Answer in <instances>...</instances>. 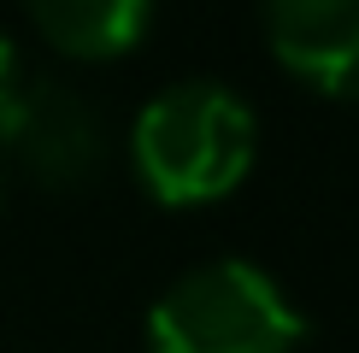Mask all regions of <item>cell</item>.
<instances>
[{"label": "cell", "mask_w": 359, "mask_h": 353, "mask_svg": "<svg viewBox=\"0 0 359 353\" xmlns=\"http://www.w3.org/2000/svg\"><path fill=\"white\" fill-rule=\"evenodd\" d=\"M265 36L283 71L336 100H359V0H283L265 12Z\"/></svg>", "instance_id": "cell-4"}, {"label": "cell", "mask_w": 359, "mask_h": 353, "mask_svg": "<svg viewBox=\"0 0 359 353\" xmlns=\"http://www.w3.org/2000/svg\"><path fill=\"white\" fill-rule=\"evenodd\" d=\"M24 77H29V65H24L18 41H12V36H0V112L12 106V95L24 88Z\"/></svg>", "instance_id": "cell-6"}, {"label": "cell", "mask_w": 359, "mask_h": 353, "mask_svg": "<svg viewBox=\"0 0 359 353\" xmlns=\"http://www.w3.org/2000/svg\"><path fill=\"white\" fill-rule=\"evenodd\" d=\"M301 306L253 259H206L147 312V353H294Z\"/></svg>", "instance_id": "cell-2"}, {"label": "cell", "mask_w": 359, "mask_h": 353, "mask_svg": "<svg viewBox=\"0 0 359 353\" xmlns=\"http://www.w3.org/2000/svg\"><path fill=\"white\" fill-rule=\"evenodd\" d=\"M259 124L253 106L224 83H171L142 106L130 130L136 176L159 206H206L224 200L253 171Z\"/></svg>", "instance_id": "cell-1"}, {"label": "cell", "mask_w": 359, "mask_h": 353, "mask_svg": "<svg viewBox=\"0 0 359 353\" xmlns=\"http://www.w3.org/2000/svg\"><path fill=\"white\" fill-rule=\"evenodd\" d=\"M0 195H6V153H0Z\"/></svg>", "instance_id": "cell-7"}, {"label": "cell", "mask_w": 359, "mask_h": 353, "mask_svg": "<svg viewBox=\"0 0 359 353\" xmlns=\"http://www.w3.org/2000/svg\"><path fill=\"white\" fill-rule=\"evenodd\" d=\"M0 153L48 188H77L107 159V130L71 83L29 71L12 106L0 112Z\"/></svg>", "instance_id": "cell-3"}, {"label": "cell", "mask_w": 359, "mask_h": 353, "mask_svg": "<svg viewBox=\"0 0 359 353\" xmlns=\"http://www.w3.org/2000/svg\"><path fill=\"white\" fill-rule=\"evenodd\" d=\"M41 41L71 59H118L136 53L142 36L154 29V6L147 0H48L29 12Z\"/></svg>", "instance_id": "cell-5"}]
</instances>
